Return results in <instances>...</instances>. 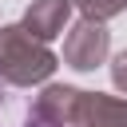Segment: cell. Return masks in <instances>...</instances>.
<instances>
[{"label": "cell", "instance_id": "cell-1", "mask_svg": "<svg viewBox=\"0 0 127 127\" xmlns=\"http://www.w3.org/2000/svg\"><path fill=\"white\" fill-rule=\"evenodd\" d=\"M56 67H60V60L48 48V40L32 36L24 24L0 28V75H4V83L36 87V83H48Z\"/></svg>", "mask_w": 127, "mask_h": 127}, {"label": "cell", "instance_id": "cell-2", "mask_svg": "<svg viewBox=\"0 0 127 127\" xmlns=\"http://www.w3.org/2000/svg\"><path fill=\"white\" fill-rule=\"evenodd\" d=\"M111 52V32L99 24V20H83L75 28H67V40H64V64L75 67V71H95Z\"/></svg>", "mask_w": 127, "mask_h": 127}, {"label": "cell", "instance_id": "cell-3", "mask_svg": "<svg viewBox=\"0 0 127 127\" xmlns=\"http://www.w3.org/2000/svg\"><path fill=\"white\" fill-rule=\"evenodd\" d=\"M75 103H79V87L67 83H44V91L32 99L24 127H71L75 123Z\"/></svg>", "mask_w": 127, "mask_h": 127}, {"label": "cell", "instance_id": "cell-4", "mask_svg": "<svg viewBox=\"0 0 127 127\" xmlns=\"http://www.w3.org/2000/svg\"><path fill=\"white\" fill-rule=\"evenodd\" d=\"M71 127H127V95L79 91L75 123H71Z\"/></svg>", "mask_w": 127, "mask_h": 127}, {"label": "cell", "instance_id": "cell-5", "mask_svg": "<svg viewBox=\"0 0 127 127\" xmlns=\"http://www.w3.org/2000/svg\"><path fill=\"white\" fill-rule=\"evenodd\" d=\"M71 8H75V0H32L20 24H24L32 36H40V40H56V36L67 28Z\"/></svg>", "mask_w": 127, "mask_h": 127}, {"label": "cell", "instance_id": "cell-6", "mask_svg": "<svg viewBox=\"0 0 127 127\" xmlns=\"http://www.w3.org/2000/svg\"><path fill=\"white\" fill-rule=\"evenodd\" d=\"M75 12H79L83 20L107 24V20H115L119 12H127V0H75Z\"/></svg>", "mask_w": 127, "mask_h": 127}, {"label": "cell", "instance_id": "cell-7", "mask_svg": "<svg viewBox=\"0 0 127 127\" xmlns=\"http://www.w3.org/2000/svg\"><path fill=\"white\" fill-rule=\"evenodd\" d=\"M111 83H115V87L127 95V48H123V52L111 60Z\"/></svg>", "mask_w": 127, "mask_h": 127}, {"label": "cell", "instance_id": "cell-8", "mask_svg": "<svg viewBox=\"0 0 127 127\" xmlns=\"http://www.w3.org/2000/svg\"><path fill=\"white\" fill-rule=\"evenodd\" d=\"M0 103H4V75H0Z\"/></svg>", "mask_w": 127, "mask_h": 127}]
</instances>
